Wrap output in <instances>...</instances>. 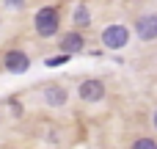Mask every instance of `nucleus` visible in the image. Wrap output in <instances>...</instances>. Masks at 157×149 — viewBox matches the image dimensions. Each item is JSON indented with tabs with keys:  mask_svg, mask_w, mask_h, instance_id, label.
Instances as JSON below:
<instances>
[{
	"mask_svg": "<svg viewBox=\"0 0 157 149\" xmlns=\"http://www.w3.org/2000/svg\"><path fill=\"white\" fill-rule=\"evenodd\" d=\"M127 41H130V30L124 25H110L102 30V44L108 50H121V47H127Z\"/></svg>",
	"mask_w": 157,
	"mask_h": 149,
	"instance_id": "f03ea898",
	"label": "nucleus"
},
{
	"mask_svg": "<svg viewBox=\"0 0 157 149\" xmlns=\"http://www.w3.org/2000/svg\"><path fill=\"white\" fill-rule=\"evenodd\" d=\"M138 147H141V149H155L157 144L152 141V138H138V141H135V149H138Z\"/></svg>",
	"mask_w": 157,
	"mask_h": 149,
	"instance_id": "9d476101",
	"label": "nucleus"
},
{
	"mask_svg": "<svg viewBox=\"0 0 157 149\" xmlns=\"http://www.w3.org/2000/svg\"><path fill=\"white\" fill-rule=\"evenodd\" d=\"M58 28H61V14H58V8L44 6V8L36 14V33L50 39V36L58 33Z\"/></svg>",
	"mask_w": 157,
	"mask_h": 149,
	"instance_id": "f257e3e1",
	"label": "nucleus"
},
{
	"mask_svg": "<svg viewBox=\"0 0 157 149\" xmlns=\"http://www.w3.org/2000/svg\"><path fill=\"white\" fill-rule=\"evenodd\" d=\"M44 97H47V102H50V105H52V108H61V105H63V102H66V91H63V88H61V86H50V88H47V94H44Z\"/></svg>",
	"mask_w": 157,
	"mask_h": 149,
	"instance_id": "0eeeda50",
	"label": "nucleus"
},
{
	"mask_svg": "<svg viewBox=\"0 0 157 149\" xmlns=\"http://www.w3.org/2000/svg\"><path fill=\"white\" fill-rule=\"evenodd\" d=\"M83 47H86V41H83L80 33H66V36H61V50H63L66 55H75V53H80Z\"/></svg>",
	"mask_w": 157,
	"mask_h": 149,
	"instance_id": "423d86ee",
	"label": "nucleus"
},
{
	"mask_svg": "<svg viewBox=\"0 0 157 149\" xmlns=\"http://www.w3.org/2000/svg\"><path fill=\"white\" fill-rule=\"evenodd\" d=\"M102 94H105L102 80H83L80 83V97L86 102H97V100H102Z\"/></svg>",
	"mask_w": 157,
	"mask_h": 149,
	"instance_id": "20e7f679",
	"label": "nucleus"
},
{
	"mask_svg": "<svg viewBox=\"0 0 157 149\" xmlns=\"http://www.w3.org/2000/svg\"><path fill=\"white\" fill-rule=\"evenodd\" d=\"M66 61H69V55H66V53H63V55H55V58H47V61H44V64H47V66H63V64H66Z\"/></svg>",
	"mask_w": 157,
	"mask_h": 149,
	"instance_id": "1a4fd4ad",
	"label": "nucleus"
},
{
	"mask_svg": "<svg viewBox=\"0 0 157 149\" xmlns=\"http://www.w3.org/2000/svg\"><path fill=\"white\" fill-rule=\"evenodd\" d=\"M6 69L11 72V75H22V72H28V66H30V58H28V53H22V50H11V53H6Z\"/></svg>",
	"mask_w": 157,
	"mask_h": 149,
	"instance_id": "7ed1b4c3",
	"label": "nucleus"
},
{
	"mask_svg": "<svg viewBox=\"0 0 157 149\" xmlns=\"http://www.w3.org/2000/svg\"><path fill=\"white\" fill-rule=\"evenodd\" d=\"M135 30H138V39H144V41H152V39H157V17L152 14V17L138 19Z\"/></svg>",
	"mask_w": 157,
	"mask_h": 149,
	"instance_id": "39448f33",
	"label": "nucleus"
},
{
	"mask_svg": "<svg viewBox=\"0 0 157 149\" xmlns=\"http://www.w3.org/2000/svg\"><path fill=\"white\" fill-rule=\"evenodd\" d=\"M75 22H77L80 28L91 25V11H88L86 6H77V8H75Z\"/></svg>",
	"mask_w": 157,
	"mask_h": 149,
	"instance_id": "6e6552de",
	"label": "nucleus"
},
{
	"mask_svg": "<svg viewBox=\"0 0 157 149\" xmlns=\"http://www.w3.org/2000/svg\"><path fill=\"white\" fill-rule=\"evenodd\" d=\"M155 127H157V111H155Z\"/></svg>",
	"mask_w": 157,
	"mask_h": 149,
	"instance_id": "9b49d317",
	"label": "nucleus"
}]
</instances>
